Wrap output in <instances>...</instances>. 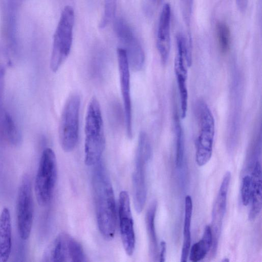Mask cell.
I'll use <instances>...</instances> for the list:
<instances>
[{"instance_id": "cell-1", "label": "cell", "mask_w": 262, "mask_h": 262, "mask_svg": "<svg viewBox=\"0 0 262 262\" xmlns=\"http://www.w3.org/2000/svg\"><path fill=\"white\" fill-rule=\"evenodd\" d=\"M92 187L98 229L105 239L111 240L116 231V202L111 180L101 160L94 165Z\"/></svg>"}, {"instance_id": "cell-2", "label": "cell", "mask_w": 262, "mask_h": 262, "mask_svg": "<svg viewBox=\"0 0 262 262\" xmlns=\"http://www.w3.org/2000/svg\"><path fill=\"white\" fill-rule=\"evenodd\" d=\"M84 133V162L87 166H94L101 160L105 146L100 105L95 97L91 99L87 107Z\"/></svg>"}, {"instance_id": "cell-3", "label": "cell", "mask_w": 262, "mask_h": 262, "mask_svg": "<svg viewBox=\"0 0 262 262\" xmlns=\"http://www.w3.org/2000/svg\"><path fill=\"white\" fill-rule=\"evenodd\" d=\"M151 155L152 149L148 135L142 131L139 136L132 175L134 205L136 211L138 213L143 210L146 200V171Z\"/></svg>"}, {"instance_id": "cell-4", "label": "cell", "mask_w": 262, "mask_h": 262, "mask_svg": "<svg viewBox=\"0 0 262 262\" xmlns=\"http://www.w3.org/2000/svg\"><path fill=\"white\" fill-rule=\"evenodd\" d=\"M75 12L72 7L63 9L54 37L50 67L57 72L68 57L72 45Z\"/></svg>"}, {"instance_id": "cell-5", "label": "cell", "mask_w": 262, "mask_h": 262, "mask_svg": "<svg viewBox=\"0 0 262 262\" xmlns=\"http://www.w3.org/2000/svg\"><path fill=\"white\" fill-rule=\"evenodd\" d=\"M195 113L199 126L195 161L199 166H202L208 163L212 156L215 135V122L211 111L203 100H201L197 102Z\"/></svg>"}, {"instance_id": "cell-6", "label": "cell", "mask_w": 262, "mask_h": 262, "mask_svg": "<svg viewBox=\"0 0 262 262\" xmlns=\"http://www.w3.org/2000/svg\"><path fill=\"white\" fill-rule=\"evenodd\" d=\"M57 177V161L54 151L45 149L41 154L34 183L35 196L39 205H47L52 199Z\"/></svg>"}, {"instance_id": "cell-7", "label": "cell", "mask_w": 262, "mask_h": 262, "mask_svg": "<svg viewBox=\"0 0 262 262\" xmlns=\"http://www.w3.org/2000/svg\"><path fill=\"white\" fill-rule=\"evenodd\" d=\"M80 98L73 94L67 100L60 117L58 137L60 146L66 152H70L76 146L79 139Z\"/></svg>"}, {"instance_id": "cell-8", "label": "cell", "mask_w": 262, "mask_h": 262, "mask_svg": "<svg viewBox=\"0 0 262 262\" xmlns=\"http://www.w3.org/2000/svg\"><path fill=\"white\" fill-rule=\"evenodd\" d=\"M42 261L83 262L88 260L80 243L68 233L62 232L45 249Z\"/></svg>"}, {"instance_id": "cell-9", "label": "cell", "mask_w": 262, "mask_h": 262, "mask_svg": "<svg viewBox=\"0 0 262 262\" xmlns=\"http://www.w3.org/2000/svg\"><path fill=\"white\" fill-rule=\"evenodd\" d=\"M177 54L174 59V72L181 102V116L185 118L188 105V90L187 67H190L192 61L191 43L182 33L176 36Z\"/></svg>"}, {"instance_id": "cell-10", "label": "cell", "mask_w": 262, "mask_h": 262, "mask_svg": "<svg viewBox=\"0 0 262 262\" xmlns=\"http://www.w3.org/2000/svg\"><path fill=\"white\" fill-rule=\"evenodd\" d=\"M31 183L25 177L20 184L16 203L17 227L20 237L27 239L30 235L33 218V201Z\"/></svg>"}, {"instance_id": "cell-11", "label": "cell", "mask_w": 262, "mask_h": 262, "mask_svg": "<svg viewBox=\"0 0 262 262\" xmlns=\"http://www.w3.org/2000/svg\"><path fill=\"white\" fill-rule=\"evenodd\" d=\"M115 30L126 52L129 67L135 71L140 70L144 63V52L132 28L124 19L120 18L115 21Z\"/></svg>"}, {"instance_id": "cell-12", "label": "cell", "mask_w": 262, "mask_h": 262, "mask_svg": "<svg viewBox=\"0 0 262 262\" xmlns=\"http://www.w3.org/2000/svg\"><path fill=\"white\" fill-rule=\"evenodd\" d=\"M121 93L122 97L126 133L133 137L132 106L130 95L129 65L125 51L122 47L117 50Z\"/></svg>"}, {"instance_id": "cell-13", "label": "cell", "mask_w": 262, "mask_h": 262, "mask_svg": "<svg viewBox=\"0 0 262 262\" xmlns=\"http://www.w3.org/2000/svg\"><path fill=\"white\" fill-rule=\"evenodd\" d=\"M119 219L123 247L126 254L132 255L135 249L136 236L129 197L125 190L119 194Z\"/></svg>"}, {"instance_id": "cell-14", "label": "cell", "mask_w": 262, "mask_h": 262, "mask_svg": "<svg viewBox=\"0 0 262 262\" xmlns=\"http://www.w3.org/2000/svg\"><path fill=\"white\" fill-rule=\"evenodd\" d=\"M231 173L227 171L222 180L212 210L211 230L212 233V255L216 254L225 214Z\"/></svg>"}, {"instance_id": "cell-15", "label": "cell", "mask_w": 262, "mask_h": 262, "mask_svg": "<svg viewBox=\"0 0 262 262\" xmlns=\"http://www.w3.org/2000/svg\"><path fill=\"white\" fill-rule=\"evenodd\" d=\"M170 20L171 7L167 3L160 14L157 35V48L163 64L167 62L170 53Z\"/></svg>"}, {"instance_id": "cell-16", "label": "cell", "mask_w": 262, "mask_h": 262, "mask_svg": "<svg viewBox=\"0 0 262 262\" xmlns=\"http://www.w3.org/2000/svg\"><path fill=\"white\" fill-rule=\"evenodd\" d=\"M12 232L10 213L4 207L0 214V262L7 261L11 254Z\"/></svg>"}, {"instance_id": "cell-17", "label": "cell", "mask_w": 262, "mask_h": 262, "mask_svg": "<svg viewBox=\"0 0 262 262\" xmlns=\"http://www.w3.org/2000/svg\"><path fill=\"white\" fill-rule=\"evenodd\" d=\"M252 179L251 207L249 213V220H254L259 214L262 206L261 198V167L257 161L255 163Z\"/></svg>"}, {"instance_id": "cell-18", "label": "cell", "mask_w": 262, "mask_h": 262, "mask_svg": "<svg viewBox=\"0 0 262 262\" xmlns=\"http://www.w3.org/2000/svg\"><path fill=\"white\" fill-rule=\"evenodd\" d=\"M157 202L153 201L149 205L145 216L146 228L149 242V253L154 261L158 257V246L155 228Z\"/></svg>"}, {"instance_id": "cell-19", "label": "cell", "mask_w": 262, "mask_h": 262, "mask_svg": "<svg viewBox=\"0 0 262 262\" xmlns=\"http://www.w3.org/2000/svg\"><path fill=\"white\" fill-rule=\"evenodd\" d=\"M192 212V202L189 195L185 200V215L183 227V242L181 253V261L187 260L191 245V221Z\"/></svg>"}, {"instance_id": "cell-20", "label": "cell", "mask_w": 262, "mask_h": 262, "mask_svg": "<svg viewBox=\"0 0 262 262\" xmlns=\"http://www.w3.org/2000/svg\"><path fill=\"white\" fill-rule=\"evenodd\" d=\"M212 245V233L211 226H206L203 236L198 242L191 248L189 259L191 261L197 262L203 259L207 254Z\"/></svg>"}, {"instance_id": "cell-21", "label": "cell", "mask_w": 262, "mask_h": 262, "mask_svg": "<svg viewBox=\"0 0 262 262\" xmlns=\"http://www.w3.org/2000/svg\"><path fill=\"white\" fill-rule=\"evenodd\" d=\"M173 120L176 136V165L180 168L184 161L185 141L183 129L177 112L174 113Z\"/></svg>"}, {"instance_id": "cell-22", "label": "cell", "mask_w": 262, "mask_h": 262, "mask_svg": "<svg viewBox=\"0 0 262 262\" xmlns=\"http://www.w3.org/2000/svg\"><path fill=\"white\" fill-rule=\"evenodd\" d=\"M215 33L220 51L222 53H226L231 45V34L229 27L223 21H218L215 26Z\"/></svg>"}, {"instance_id": "cell-23", "label": "cell", "mask_w": 262, "mask_h": 262, "mask_svg": "<svg viewBox=\"0 0 262 262\" xmlns=\"http://www.w3.org/2000/svg\"><path fill=\"white\" fill-rule=\"evenodd\" d=\"M117 0H104V10L101 19L99 27L105 28L115 18Z\"/></svg>"}, {"instance_id": "cell-24", "label": "cell", "mask_w": 262, "mask_h": 262, "mask_svg": "<svg viewBox=\"0 0 262 262\" xmlns=\"http://www.w3.org/2000/svg\"><path fill=\"white\" fill-rule=\"evenodd\" d=\"M4 125L9 141L13 144H17L20 139L18 130L12 116L7 113L4 115Z\"/></svg>"}, {"instance_id": "cell-25", "label": "cell", "mask_w": 262, "mask_h": 262, "mask_svg": "<svg viewBox=\"0 0 262 262\" xmlns=\"http://www.w3.org/2000/svg\"><path fill=\"white\" fill-rule=\"evenodd\" d=\"M252 193V179L248 175L243 178L241 188L242 201L244 206H247L251 201Z\"/></svg>"}, {"instance_id": "cell-26", "label": "cell", "mask_w": 262, "mask_h": 262, "mask_svg": "<svg viewBox=\"0 0 262 262\" xmlns=\"http://www.w3.org/2000/svg\"><path fill=\"white\" fill-rule=\"evenodd\" d=\"M181 3L184 19L185 23L189 25L192 14V0H181Z\"/></svg>"}, {"instance_id": "cell-27", "label": "cell", "mask_w": 262, "mask_h": 262, "mask_svg": "<svg viewBox=\"0 0 262 262\" xmlns=\"http://www.w3.org/2000/svg\"><path fill=\"white\" fill-rule=\"evenodd\" d=\"M166 253V244L165 241H162L160 243V253L159 256V261L164 262Z\"/></svg>"}, {"instance_id": "cell-28", "label": "cell", "mask_w": 262, "mask_h": 262, "mask_svg": "<svg viewBox=\"0 0 262 262\" xmlns=\"http://www.w3.org/2000/svg\"><path fill=\"white\" fill-rule=\"evenodd\" d=\"M249 0H235L237 7L241 12L246 11L248 4Z\"/></svg>"}, {"instance_id": "cell-29", "label": "cell", "mask_w": 262, "mask_h": 262, "mask_svg": "<svg viewBox=\"0 0 262 262\" xmlns=\"http://www.w3.org/2000/svg\"><path fill=\"white\" fill-rule=\"evenodd\" d=\"M21 1V0H8L9 5L12 9L15 8L16 6L17 7Z\"/></svg>"}, {"instance_id": "cell-30", "label": "cell", "mask_w": 262, "mask_h": 262, "mask_svg": "<svg viewBox=\"0 0 262 262\" xmlns=\"http://www.w3.org/2000/svg\"><path fill=\"white\" fill-rule=\"evenodd\" d=\"M229 261V260L227 258H226L224 260H222V261H227V262H228Z\"/></svg>"}, {"instance_id": "cell-31", "label": "cell", "mask_w": 262, "mask_h": 262, "mask_svg": "<svg viewBox=\"0 0 262 262\" xmlns=\"http://www.w3.org/2000/svg\"><path fill=\"white\" fill-rule=\"evenodd\" d=\"M149 1H150L152 3H155L157 1V0H149Z\"/></svg>"}]
</instances>
